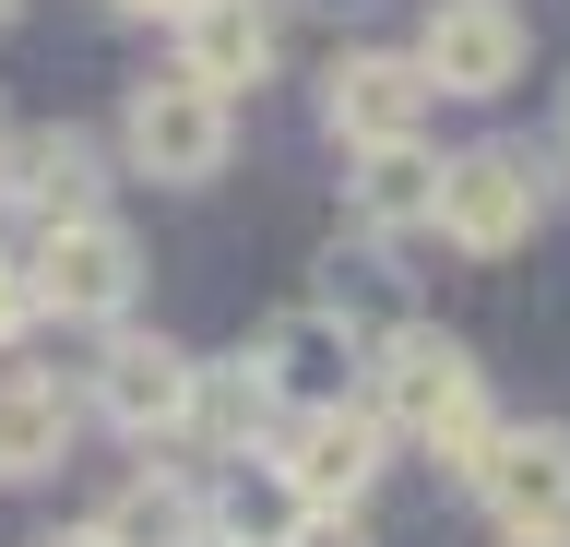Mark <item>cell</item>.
Segmentation results:
<instances>
[{
    "label": "cell",
    "instance_id": "277c9868",
    "mask_svg": "<svg viewBox=\"0 0 570 547\" xmlns=\"http://www.w3.org/2000/svg\"><path fill=\"white\" fill-rule=\"evenodd\" d=\"M24 286H36V322H71V333H119L142 310V238L119 203L96 215H60L24 238Z\"/></svg>",
    "mask_w": 570,
    "mask_h": 547
},
{
    "label": "cell",
    "instance_id": "3957f363",
    "mask_svg": "<svg viewBox=\"0 0 570 547\" xmlns=\"http://www.w3.org/2000/svg\"><path fill=\"white\" fill-rule=\"evenodd\" d=\"M238 155V108L203 96L190 72H142L119 84V119H107V167L119 179H155V191H214Z\"/></svg>",
    "mask_w": 570,
    "mask_h": 547
},
{
    "label": "cell",
    "instance_id": "44dd1931",
    "mask_svg": "<svg viewBox=\"0 0 570 547\" xmlns=\"http://www.w3.org/2000/svg\"><path fill=\"white\" fill-rule=\"evenodd\" d=\"M499 547H570V524H559V536H499Z\"/></svg>",
    "mask_w": 570,
    "mask_h": 547
},
{
    "label": "cell",
    "instance_id": "8992f818",
    "mask_svg": "<svg viewBox=\"0 0 570 547\" xmlns=\"http://www.w3.org/2000/svg\"><path fill=\"white\" fill-rule=\"evenodd\" d=\"M404 60L428 72L440 108H499L534 72V25H523V0H428Z\"/></svg>",
    "mask_w": 570,
    "mask_h": 547
},
{
    "label": "cell",
    "instance_id": "ffe728a7",
    "mask_svg": "<svg viewBox=\"0 0 570 547\" xmlns=\"http://www.w3.org/2000/svg\"><path fill=\"white\" fill-rule=\"evenodd\" d=\"M36 547H107V536H96V524H48Z\"/></svg>",
    "mask_w": 570,
    "mask_h": 547
},
{
    "label": "cell",
    "instance_id": "9c48e42d",
    "mask_svg": "<svg viewBox=\"0 0 570 547\" xmlns=\"http://www.w3.org/2000/svg\"><path fill=\"white\" fill-rule=\"evenodd\" d=\"M428 119H440V96H428V72L404 48H345V60L321 72V131H333V155L428 144Z\"/></svg>",
    "mask_w": 570,
    "mask_h": 547
},
{
    "label": "cell",
    "instance_id": "603a6c76",
    "mask_svg": "<svg viewBox=\"0 0 570 547\" xmlns=\"http://www.w3.org/2000/svg\"><path fill=\"white\" fill-rule=\"evenodd\" d=\"M12 25H24V0H0V37H12Z\"/></svg>",
    "mask_w": 570,
    "mask_h": 547
},
{
    "label": "cell",
    "instance_id": "ac0fdd59",
    "mask_svg": "<svg viewBox=\"0 0 570 547\" xmlns=\"http://www.w3.org/2000/svg\"><path fill=\"white\" fill-rule=\"evenodd\" d=\"M274 547H381V536H368V511H297Z\"/></svg>",
    "mask_w": 570,
    "mask_h": 547
},
{
    "label": "cell",
    "instance_id": "8fae6325",
    "mask_svg": "<svg viewBox=\"0 0 570 547\" xmlns=\"http://www.w3.org/2000/svg\"><path fill=\"white\" fill-rule=\"evenodd\" d=\"M249 358H262L274 404H333V393H356V358H368V322H356L345 297H297V310H274V322L249 333Z\"/></svg>",
    "mask_w": 570,
    "mask_h": 547
},
{
    "label": "cell",
    "instance_id": "6da1fadb",
    "mask_svg": "<svg viewBox=\"0 0 570 547\" xmlns=\"http://www.w3.org/2000/svg\"><path fill=\"white\" fill-rule=\"evenodd\" d=\"M356 404L381 417L392 452H428L440 488H463L475 452H488V429H499L475 345L440 333V322H381V333H368V358H356Z\"/></svg>",
    "mask_w": 570,
    "mask_h": 547
},
{
    "label": "cell",
    "instance_id": "5b68a950",
    "mask_svg": "<svg viewBox=\"0 0 570 547\" xmlns=\"http://www.w3.org/2000/svg\"><path fill=\"white\" fill-rule=\"evenodd\" d=\"M262 465H274V488L297 511H368V488L392 476V440H381V417L356 393H333V404H285V429L262 440Z\"/></svg>",
    "mask_w": 570,
    "mask_h": 547
},
{
    "label": "cell",
    "instance_id": "7402d4cb",
    "mask_svg": "<svg viewBox=\"0 0 570 547\" xmlns=\"http://www.w3.org/2000/svg\"><path fill=\"white\" fill-rule=\"evenodd\" d=\"M559 167H570V84H559Z\"/></svg>",
    "mask_w": 570,
    "mask_h": 547
},
{
    "label": "cell",
    "instance_id": "2e32d148",
    "mask_svg": "<svg viewBox=\"0 0 570 547\" xmlns=\"http://www.w3.org/2000/svg\"><path fill=\"white\" fill-rule=\"evenodd\" d=\"M71 440H83V404H71V381H48V369H0V488L60 476V465H71Z\"/></svg>",
    "mask_w": 570,
    "mask_h": 547
},
{
    "label": "cell",
    "instance_id": "d6986e66",
    "mask_svg": "<svg viewBox=\"0 0 570 547\" xmlns=\"http://www.w3.org/2000/svg\"><path fill=\"white\" fill-rule=\"evenodd\" d=\"M190 0H107V25H178Z\"/></svg>",
    "mask_w": 570,
    "mask_h": 547
},
{
    "label": "cell",
    "instance_id": "52a82bcc",
    "mask_svg": "<svg viewBox=\"0 0 570 547\" xmlns=\"http://www.w3.org/2000/svg\"><path fill=\"white\" fill-rule=\"evenodd\" d=\"M83 429L131 440V452H178V417H190V345H167V333H107L96 369H83Z\"/></svg>",
    "mask_w": 570,
    "mask_h": 547
},
{
    "label": "cell",
    "instance_id": "9a60e30c",
    "mask_svg": "<svg viewBox=\"0 0 570 547\" xmlns=\"http://www.w3.org/2000/svg\"><path fill=\"white\" fill-rule=\"evenodd\" d=\"M428 191H440V144H368V155H345V215H356L368 251L428 238Z\"/></svg>",
    "mask_w": 570,
    "mask_h": 547
},
{
    "label": "cell",
    "instance_id": "484cf974",
    "mask_svg": "<svg viewBox=\"0 0 570 547\" xmlns=\"http://www.w3.org/2000/svg\"><path fill=\"white\" fill-rule=\"evenodd\" d=\"M0 144H12V108H0Z\"/></svg>",
    "mask_w": 570,
    "mask_h": 547
},
{
    "label": "cell",
    "instance_id": "5bb4252c",
    "mask_svg": "<svg viewBox=\"0 0 570 547\" xmlns=\"http://www.w3.org/2000/svg\"><path fill=\"white\" fill-rule=\"evenodd\" d=\"M203 500H214V476L203 465H167V452H142L119 488H107L83 524H96L107 547H190L203 536Z\"/></svg>",
    "mask_w": 570,
    "mask_h": 547
},
{
    "label": "cell",
    "instance_id": "7a4b0ae2",
    "mask_svg": "<svg viewBox=\"0 0 570 547\" xmlns=\"http://www.w3.org/2000/svg\"><path fill=\"white\" fill-rule=\"evenodd\" d=\"M547 203H559V167L534 144H511V131H488V144H452L440 155V191H428V238L463 262H511L547 238Z\"/></svg>",
    "mask_w": 570,
    "mask_h": 547
},
{
    "label": "cell",
    "instance_id": "7c38bea8",
    "mask_svg": "<svg viewBox=\"0 0 570 547\" xmlns=\"http://www.w3.org/2000/svg\"><path fill=\"white\" fill-rule=\"evenodd\" d=\"M0 167H12V215L24 226H60V215H96L107 203V131H83V119H48V131H12L0 144Z\"/></svg>",
    "mask_w": 570,
    "mask_h": 547
},
{
    "label": "cell",
    "instance_id": "30bf717a",
    "mask_svg": "<svg viewBox=\"0 0 570 547\" xmlns=\"http://www.w3.org/2000/svg\"><path fill=\"white\" fill-rule=\"evenodd\" d=\"M167 48H178L167 72H190L203 96L238 108V96H262L274 60H285V0H190V12L167 25Z\"/></svg>",
    "mask_w": 570,
    "mask_h": 547
},
{
    "label": "cell",
    "instance_id": "d4e9b609",
    "mask_svg": "<svg viewBox=\"0 0 570 547\" xmlns=\"http://www.w3.org/2000/svg\"><path fill=\"white\" fill-rule=\"evenodd\" d=\"M190 547H238V536H214V524H203V536H190Z\"/></svg>",
    "mask_w": 570,
    "mask_h": 547
},
{
    "label": "cell",
    "instance_id": "ba28073f",
    "mask_svg": "<svg viewBox=\"0 0 570 547\" xmlns=\"http://www.w3.org/2000/svg\"><path fill=\"white\" fill-rule=\"evenodd\" d=\"M463 500L488 511L499 536H559L570 524V417H499Z\"/></svg>",
    "mask_w": 570,
    "mask_h": 547
},
{
    "label": "cell",
    "instance_id": "e0dca14e",
    "mask_svg": "<svg viewBox=\"0 0 570 547\" xmlns=\"http://www.w3.org/2000/svg\"><path fill=\"white\" fill-rule=\"evenodd\" d=\"M24 333H36V286H24V251L0 238V358H24Z\"/></svg>",
    "mask_w": 570,
    "mask_h": 547
},
{
    "label": "cell",
    "instance_id": "4fadbf2b",
    "mask_svg": "<svg viewBox=\"0 0 570 547\" xmlns=\"http://www.w3.org/2000/svg\"><path fill=\"white\" fill-rule=\"evenodd\" d=\"M274 429H285V404H274V381H262V358H249V345L190 358V417H178V452H203V465H249Z\"/></svg>",
    "mask_w": 570,
    "mask_h": 547
},
{
    "label": "cell",
    "instance_id": "cb8c5ba5",
    "mask_svg": "<svg viewBox=\"0 0 570 547\" xmlns=\"http://www.w3.org/2000/svg\"><path fill=\"white\" fill-rule=\"evenodd\" d=\"M0 226H12V167H0Z\"/></svg>",
    "mask_w": 570,
    "mask_h": 547
}]
</instances>
